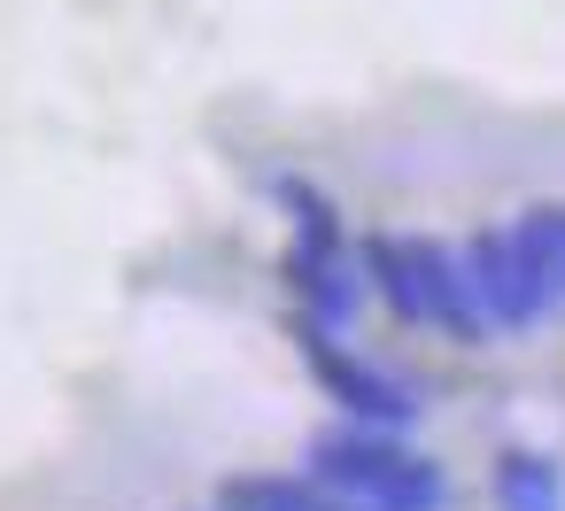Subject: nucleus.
<instances>
[{"instance_id":"39448f33","label":"nucleus","mask_w":565,"mask_h":511,"mask_svg":"<svg viewBox=\"0 0 565 511\" xmlns=\"http://www.w3.org/2000/svg\"><path fill=\"white\" fill-rule=\"evenodd\" d=\"M287 287L302 295V310L318 318V326H349L356 318V302H364V279L349 272V248L341 241H287Z\"/></svg>"},{"instance_id":"f257e3e1","label":"nucleus","mask_w":565,"mask_h":511,"mask_svg":"<svg viewBox=\"0 0 565 511\" xmlns=\"http://www.w3.org/2000/svg\"><path fill=\"white\" fill-rule=\"evenodd\" d=\"M457 256H465V272H472V295H480V310H488V333H534V326L557 310V295L542 287V272L519 256V241H511L503 225H480Z\"/></svg>"},{"instance_id":"9b49d317","label":"nucleus","mask_w":565,"mask_h":511,"mask_svg":"<svg viewBox=\"0 0 565 511\" xmlns=\"http://www.w3.org/2000/svg\"><path fill=\"white\" fill-rule=\"evenodd\" d=\"M217 511H225V503H217Z\"/></svg>"},{"instance_id":"423d86ee","label":"nucleus","mask_w":565,"mask_h":511,"mask_svg":"<svg viewBox=\"0 0 565 511\" xmlns=\"http://www.w3.org/2000/svg\"><path fill=\"white\" fill-rule=\"evenodd\" d=\"M488 488H495V511H565V465L550 449H503Z\"/></svg>"},{"instance_id":"1a4fd4ad","label":"nucleus","mask_w":565,"mask_h":511,"mask_svg":"<svg viewBox=\"0 0 565 511\" xmlns=\"http://www.w3.org/2000/svg\"><path fill=\"white\" fill-rule=\"evenodd\" d=\"M356 511H449V472H441L434 457H418V449H411V465H403V472H387Z\"/></svg>"},{"instance_id":"f03ea898","label":"nucleus","mask_w":565,"mask_h":511,"mask_svg":"<svg viewBox=\"0 0 565 511\" xmlns=\"http://www.w3.org/2000/svg\"><path fill=\"white\" fill-rule=\"evenodd\" d=\"M302 356H310L318 387H326L349 418H364V426H395V434H411V426H418V387H411V380H395V372H380V364L349 356L341 341H318V349H302Z\"/></svg>"},{"instance_id":"0eeeda50","label":"nucleus","mask_w":565,"mask_h":511,"mask_svg":"<svg viewBox=\"0 0 565 511\" xmlns=\"http://www.w3.org/2000/svg\"><path fill=\"white\" fill-rule=\"evenodd\" d=\"M225 511H356V503L318 488L310 472L302 480L295 472H241V480H225Z\"/></svg>"},{"instance_id":"20e7f679","label":"nucleus","mask_w":565,"mask_h":511,"mask_svg":"<svg viewBox=\"0 0 565 511\" xmlns=\"http://www.w3.org/2000/svg\"><path fill=\"white\" fill-rule=\"evenodd\" d=\"M411 256H418V302H426V326H434L441 341H457V349H480V341H488V310H480V295H472L465 256L441 248V241H411Z\"/></svg>"},{"instance_id":"9d476101","label":"nucleus","mask_w":565,"mask_h":511,"mask_svg":"<svg viewBox=\"0 0 565 511\" xmlns=\"http://www.w3.org/2000/svg\"><path fill=\"white\" fill-rule=\"evenodd\" d=\"M279 202H287V217H295V241H341L333 194H318V187H302V179H279Z\"/></svg>"},{"instance_id":"7ed1b4c3","label":"nucleus","mask_w":565,"mask_h":511,"mask_svg":"<svg viewBox=\"0 0 565 511\" xmlns=\"http://www.w3.org/2000/svg\"><path fill=\"white\" fill-rule=\"evenodd\" d=\"M302 457H310V480H318V488H333V496L364 503L387 472H403V465H411V441H403L395 426H364V418H349V426L318 434Z\"/></svg>"},{"instance_id":"6e6552de","label":"nucleus","mask_w":565,"mask_h":511,"mask_svg":"<svg viewBox=\"0 0 565 511\" xmlns=\"http://www.w3.org/2000/svg\"><path fill=\"white\" fill-rule=\"evenodd\" d=\"M356 264H364V279L380 287V302H387L403 326H426V302H418V256H411V241L380 233V241H364V248H356Z\"/></svg>"}]
</instances>
